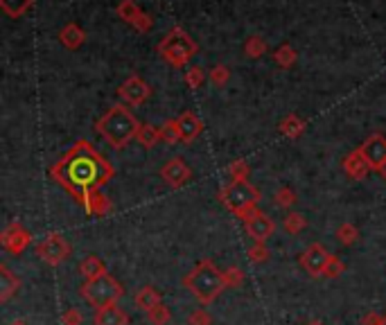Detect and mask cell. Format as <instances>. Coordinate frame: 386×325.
Here are the masks:
<instances>
[{"label":"cell","mask_w":386,"mask_h":325,"mask_svg":"<svg viewBox=\"0 0 386 325\" xmlns=\"http://www.w3.org/2000/svg\"><path fill=\"white\" fill-rule=\"evenodd\" d=\"M50 176L80 204L116 176V167L88 140H77L61 159L50 167Z\"/></svg>","instance_id":"obj_1"},{"label":"cell","mask_w":386,"mask_h":325,"mask_svg":"<svg viewBox=\"0 0 386 325\" xmlns=\"http://www.w3.org/2000/svg\"><path fill=\"white\" fill-rule=\"evenodd\" d=\"M95 129L108 142V147L123 149L136 138L140 122L127 109V104H113L100 120L95 122Z\"/></svg>","instance_id":"obj_2"},{"label":"cell","mask_w":386,"mask_h":325,"mask_svg":"<svg viewBox=\"0 0 386 325\" xmlns=\"http://www.w3.org/2000/svg\"><path fill=\"white\" fill-rule=\"evenodd\" d=\"M183 287L201 302V305H211L217 300V296L226 289L224 285V271H219L213 260H201L190 274L183 278Z\"/></svg>","instance_id":"obj_3"},{"label":"cell","mask_w":386,"mask_h":325,"mask_svg":"<svg viewBox=\"0 0 386 325\" xmlns=\"http://www.w3.org/2000/svg\"><path fill=\"white\" fill-rule=\"evenodd\" d=\"M156 50L161 54V59L168 61L172 68H183V66H187L194 59V54L199 52V46H197L192 37L187 35L183 27H172L168 35L163 37Z\"/></svg>","instance_id":"obj_4"},{"label":"cell","mask_w":386,"mask_h":325,"mask_svg":"<svg viewBox=\"0 0 386 325\" xmlns=\"http://www.w3.org/2000/svg\"><path fill=\"white\" fill-rule=\"evenodd\" d=\"M123 294H125L123 285L108 274L95 278V280H84V285L80 287V296L95 309L118 305V300L123 298Z\"/></svg>","instance_id":"obj_5"},{"label":"cell","mask_w":386,"mask_h":325,"mask_svg":"<svg viewBox=\"0 0 386 325\" xmlns=\"http://www.w3.org/2000/svg\"><path fill=\"white\" fill-rule=\"evenodd\" d=\"M260 190L256 185H251L249 181H230L219 190V201L224 204L228 212H233L235 217H239L242 212H247L251 208H258L260 204Z\"/></svg>","instance_id":"obj_6"},{"label":"cell","mask_w":386,"mask_h":325,"mask_svg":"<svg viewBox=\"0 0 386 325\" xmlns=\"http://www.w3.org/2000/svg\"><path fill=\"white\" fill-rule=\"evenodd\" d=\"M239 219L244 223V231L253 242H267L275 233V221L260 208H251L247 212H242Z\"/></svg>","instance_id":"obj_7"},{"label":"cell","mask_w":386,"mask_h":325,"mask_svg":"<svg viewBox=\"0 0 386 325\" xmlns=\"http://www.w3.org/2000/svg\"><path fill=\"white\" fill-rule=\"evenodd\" d=\"M37 255L50 266H59L70 257V244L66 242L59 233H48L46 240L37 244Z\"/></svg>","instance_id":"obj_8"},{"label":"cell","mask_w":386,"mask_h":325,"mask_svg":"<svg viewBox=\"0 0 386 325\" xmlns=\"http://www.w3.org/2000/svg\"><path fill=\"white\" fill-rule=\"evenodd\" d=\"M330 257H332V253H328V249H325L323 244L314 242V244H310V246H307V249L301 253L299 264H301V269H303V271H305L307 276L321 278L323 271H325V266H328V262H330Z\"/></svg>","instance_id":"obj_9"},{"label":"cell","mask_w":386,"mask_h":325,"mask_svg":"<svg viewBox=\"0 0 386 325\" xmlns=\"http://www.w3.org/2000/svg\"><path fill=\"white\" fill-rule=\"evenodd\" d=\"M149 95H151V86L145 80H140L138 75L127 77V80L118 88V97L123 99V104H127V106L145 104L149 99Z\"/></svg>","instance_id":"obj_10"},{"label":"cell","mask_w":386,"mask_h":325,"mask_svg":"<svg viewBox=\"0 0 386 325\" xmlns=\"http://www.w3.org/2000/svg\"><path fill=\"white\" fill-rule=\"evenodd\" d=\"M0 244H3V249L12 255H20L27 246L32 244V233L23 226V223L18 221H12L9 226L3 231L0 235Z\"/></svg>","instance_id":"obj_11"},{"label":"cell","mask_w":386,"mask_h":325,"mask_svg":"<svg viewBox=\"0 0 386 325\" xmlns=\"http://www.w3.org/2000/svg\"><path fill=\"white\" fill-rule=\"evenodd\" d=\"M361 154L366 156L373 172H380V167L386 163V136L384 133H371V136L361 142Z\"/></svg>","instance_id":"obj_12"},{"label":"cell","mask_w":386,"mask_h":325,"mask_svg":"<svg viewBox=\"0 0 386 325\" xmlns=\"http://www.w3.org/2000/svg\"><path fill=\"white\" fill-rule=\"evenodd\" d=\"M161 178L170 188H181L192 178V170L187 167V163L183 159H172V161H168L163 165Z\"/></svg>","instance_id":"obj_13"},{"label":"cell","mask_w":386,"mask_h":325,"mask_svg":"<svg viewBox=\"0 0 386 325\" xmlns=\"http://www.w3.org/2000/svg\"><path fill=\"white\" fill-rule=\"evenodd\" d=\"M344 172L352 178V181H361V178H366L368 176V172H373L371 170V165H368V161H366V156L361 154V149L357 147V149H352L346 159H344Z\"/></svg>","instance_id":"obj_14"},{"label":"cell","mask_w":386,"mask_h":325,"mask_svg":"<svg viewBox=\"0 0 386 325\" xmlns=\"http://www.w3.org/2000/svg\"><path fill=\"white\" fill-rule=\"evenodd\" d=\"M176 122H179L181 142H192V140H197L201 136L204 122H201V118H197L192 111H185V114H181L179 118H176Z\"/></svg>","instance_id":"obj_15"},{"label":"cell","mask_w":386,"mask_h":325,"mask_svg":"<svg viewBox=\"0 0 386 325\" xmlns=\"http://www.w3.org/2000/svg\"><path fill=\"white\" fill-rule=\"evenodd\" d=\"M80 206L88 212V215H93V217H106L108 212L113 210L111 199H108L106 195H102V192H93V195H88L86 199H82V201H80Z\"/></svg>","instance_id":"obj_16"},{"label":"cell","mask_w":386,"mask_h":325,"mask_svg":"<svg viewBox=\"0 0 386 325\" xmlns=\"http://www.w3.org/2000/svg\"><path fill=\"white\" fill-rule=\"evenodd\" d=\"M93 323L95 325H129V314L125 309H120L118 305L102 307V309H95Z\"/></svg>","instance_id":"obj_17"},{"label":"cell","mask_w":386,"mask_h":325,"mask_svg":"<svg viewBox=\"0 0 386 325\" xmlns=\"http://www.w3.org/2000/svg\"><path fill=\"white\" fill-rule=\"evenodd\" d=\"M59 41H61V46L63 48H68V50H77V48H82L84 46V41H86V32L77 25V23H68V25H63L59 30Z\"/></svg>","instance_id":"obj_18"},{"label":"cell","mask_w":386,"mask_h":325,"mask_svg":"<svg viewBox=\"0 0 386 325\" xmlns=\"http://www.w3.org/2000/svg\"><path fill=\"white\" fill-rule=\"evenodd\" d=\"M0 280H3V285H0V300L7 302L20 289V278H16L7 264H0Z\"/></svg>","instance_id":"obj_19"},{"label":"cell","mask_w":386,"mask_h":325,"mask_svg":"<svg viewBox=\"0 0 386 325\" xmlns=\"http://www.w3.org/2000/svg\"><path fill=\"white\" fill-rule=\"evenodd\" d=\"M134 302H136V307L140 309V312H149V309H154L158 305V302H163L161 300V294L154 287H149V285H145V287H140L138 291H136V296H134Z\"/></svg>","instance_id":"obj_20"},{"label":"cell","mask_w":386,"mask_h":325,"mask_svg":"<svg viewBox=\"0 0 386 325\" xmlns=\"http://www.w3.org/2000/svg\"><path fill=\"white\" fill-rule=\"evenodd\" d=\"M80 274L84 276V280H95L100 276H106V264L97 255H86L80 262Z\"/></svg>","instance_id":"obj_21"},{"label":"cell","mask_w":386,"mask_h":325,"mask_svg":"<svg viewBox=\"0 0 386 325\" xmlns=\"http://www.w3.org/2000/svg\"><path fill=\"white\" fill-rule=\"evenodd\" d=\"M305 127H307V122H305V120H301L296 114H290V116H287V118L280 122V133H282V136H287V138L296 140V138H301V136H303Z\"/></svg>","instance_id":"obj_22"},{"label":"cell","mask_w":386,"mask_h":325,"mask_svg":"<svg viewBox=\"0 0 386 325\" xmlns=\"http://www.w3.org/2000/svg\"><path fill=\"white\" fill-rule=\"evenodd\" d=\"M136 140L145 149H154L161 142V131L156 127H151V125H140V129L136 133Z\"/></svg>","instance_id":"obj_23"},{"label":"cell","mask_w":386,"mask_h":325,"mask_svg":"<svg viewBox=\"0 0 386 325\" xmlns=\"http://www.w3.org/2000/svg\"><path fill=\"white\" fill-rule=\"evenodd\" d=\"M118 16L129 25H136V20L140 18V7L136 5V0H120V5L116 7Z\"/></svg>","instance_id":"obj_24"},{"label":"cell","mask_w":386,"mask_h":325,"mask_svg":"<svg viewBox=\"0 0 386 325\" xmlns=\"http://www.w3.org/2000/svg\"><path fill=\"white\" fill-rule=\"evenodd\" d=\"M296 59H299V52H296L290 43H282L280 48H275L273 52V61L280 66V68H292V66L296 63Z\"/></svg>","instance_id":"obj_25"},{"label":"cell","mask_w":386,"mask_h":325,"mask_svg":"<svg viewBox=\"0 0 386 325\" xmlns=\"http://www.w3.org/2000/svg\"><path fill=\"white\" fill-rule=\"evenodd\" d=\"M35 0H0V7L9 18H20L32 7Z\"/></svg>","instance_id":"obj_26"},{"label":"cell","mask_w":386,"mask_h":325,"mask_svg":"<svg viewBox=\"0 0 386 325\" xmlns=\"http://www.w3.org/2000/svg\"><path fill=\"white\" fill-rule=\"evenodd\" d=\"M305 226H307V219L301 215V212H287L282 219V228L290 235H299Z\"/></svg>","instance_id":"obj_27"},{"label":"cell","mask_w":386,"mask_h":325,"mask_svg":"<svg viewBox=\"0 0 386 325\" xmlns=\"http://www.w3.org/2000/svg\"><path fill=\"white\" fill-rule=\"evenodd\" d=\"M145 317L151 325H168L172 321V309L165 305V302H158V305L154 309H149Z\"/></svg>","instance_id":"obj_28"},{"label":"cell","mask_w":386,"mask_h":325,"mask_svg":"<svg viewBox=\"0 0 386 325\" xmlns=\"http://www.w3.org/2000/svg\"><path fill=\"white\" fill-rule=\"evenodd\" d=\"M244 52H247V57H251V59H260L262 54L267 52V41H264L262 37H258V35H253L244 43Z\"/></svg>","instance_id":"obj_29"},{"label":"cell","mask_w":386,"mask_h":325,"mask_svg":"<svg viewBox=\"0 0 386 325\" xmlns=\"http://www.w3.org/2000/svg\"><path fill=\"white\" fill-rule=\"evenodd\" d=\"M158 131H161V140H163V142H168V145L181 142L179 122H176V120H165V122H163V127H161Z\"/></svg>","instance_id":"obj_30"},{"label":"cell","mask_w":386,"mask_h":325,"mask_svg":"<svg viewBox=\"0 0 386 325\" xmlns=\"http://www.w3.org/2000/svg\"><path fill=\"white\" fill-rule=\"evenodd\" d=\"M273 201H275V206H278V208H285V210H290V208H292V206L296 204V201H299V199H296V192H294L292 188L282 185V188H278V190H275V195H273Z\"/></svg>","instance_id":"obj_31"},{"label":"cell","mask_w":386,"mask_h":325,"mask_svg":"<svg viewBox=\"0 0 386 325\" xmlns=\"http://www.w3.org/2000/svg\"><path fill=\"white\" fill-rule=\"evenodd\" d=\"M183 80H185V86L187 88L197 91V88H199L206 82V73H204V68H199V66H190V68L185 70Z\"/></svg>","instance_id":"obj_32"},{"label":"cell","mask_w":386,"mask_h":325,"mask_svg":"<svg viewBox=\"0 0 386 325\" xmlns=\"http://www.w3.org/2000/svg\"><path fill=\"white\" fill-rule=\"evenodd\" d=\"M249 260L253 262V264H262V262H267L269 260V249H267V244L264 242H253L251 246H249Z\"/></svg>","instance_id":"obj_33"},{"label":"cell","mask_w":386,"mask_h":325,"mask_svg":"<svg viewBox=\"0 0 386 325\" xmlns=\"http://www.w3.org/2000/svg\"><path fill=\"white\" fill-rule=\"evenodd\" d=\"M337 240L344 244V246H350L355 244L359 240V231L357 226H352V223H341V226L337 228Z\"/></svg>","instance_id":"obj_34"},{"label":"cell","mask_w":386,"mask_h":325,"mask_svg":"<svg viewBox=\"0 0 386 325\" xmlns=\"http://www.w3.org/2000/svg\"><path fill=\"white\" fill-rule=\"evenodd\" d=\"M244 278L247 276L239 266H230L224 271V285H226V289H237L244 285Z\"/></svg>","instance_id":"obj_35"},{"label":"cell","mask_w":386,"mask_h":325,"mask_svg":"<svg viewBox=\"0 0 386 325\" xmlns=\"http://www.w3.org/2000/svg\"><path fill=\"white\" fill-rule=\"evenodd\" d=\"M249 172H251V167L247 161H233L228 165V176H230V181H247L249 178Z\"/></svg>","instance_id":"obj_36"},{"label":"cell","mask_w":386,"mask_h":325,"mask_svg":"<svg viewBox=\"0 0 386 325\" xmlns=\"http://www.w3.org/2000/svg\"><path fill=\"white\" fill-rule=\"evenodd\" d=\"M208 77H211V82L215 86H226L228 80H230V68H228V66H224V63H217L215 68L208 73Z\"/></svg>","instance_id":"obj_37"},{"label":"cell","mask_w":386,"mask_h":325,"mask_svg":"<svg viewBox=\"0 0 386 325\" xmlns=\"http://www.w3.org/2000/svg\"><path fill=\"white\" fill-rule=\"evenodd\" d=\"M344 271H346V264H344V260H341V257H337V255H332V257H330L328 266H325L323 276H325L328 280H335V278H339V276L344 274Z\"/></svg>","instance_id":"obj_38"},{"label":"cell","mask_w":386,"mask_h":325,"mask_svg":"<svg viewBox=\"0 0 386 325\" xmlns=\"http://www.w3.org/2000/svg\"><path fill=\"white\" fill-rule=\"evenodd\" d=\"M187 325H213V317L204 307H199V309L190 312V317H187Z\"/></svg>","instance_id":"obj_39"},{"label":"cell","mask_w":386,"mask_h":325,"mask_svg":"<svg viewBox=\"0 0 386 325\" xmlns=\"http://www.w3.org/2000/svg\"><path fill=\"white\" fill-rule=\"evenodd\" d=\"M82 323H84V317L77 307H70L61 314V325H82Z\"/></svg>","instance_id":"obj_40"},{"label":"cell","mask_w":386,"mask_h":325,"mask_svg":"<svg viewBox=\"0 0 386 325\" xmlns=\"http://www.w3.org/2000/svg\"><path fill=\"white\" fill-rule=\"evenodd\" d=\"M138 32H149L151 27H154V18L149 16V14H145V12H142L140 14V18L136 20V25H134Z\"/></svg>","instance_id":"obj_41"},{"label":"cell","mask_w":386,"mask_h":325,"mask_svg":"<svg viewBox=\"0 0 386 325\" xmlns=\"http://www.w3.org/2000/svg\"><path fill=\"white\" fill-rule=\"evenodd\" d=\"M384 323V317H380L378 312H366L361 319V325H382Z\"/></svg>","instance_id":"obj_42"},{"label":"cell","mask_w":386,"mask_h":325,"mask_svg":"<svg viewBox=\"0 0 386 325\" xmlns=\"http://www.w3.org/2000/svg\"><path fill=\"white\" fill-rule=\"evenodd\" d=\"M9 325H27V321H23V319H16V321H12Z\"/></svg>","instance_id":"obj_43"},{"label":"cell","mask_w":386,"mask_h":325,"mask_svg":"<svg viewBox=\"0 0 386 325\" xmlns=\"http://www.w3.org/2000/svg\"><path fill=\"white\" fill-rule=\"evenodd\" d=\"M380 174L384 176V181H386V163H384V165L380 167Z\"/></svg>","instance_id":"obj_44"},{"label":"cell","mask_w":386,"mask_h":325,"mask_svg":"<svg viewBox=\"0 0 386 325\" xmlns=\"http://www.w3.org/2000/svg\"><path fill=\"white\" fill-rule=\"evenodd\" d=\"M307 325H323V323H321V321H310Z\"/></svg>","instance_id":"obj_45"},{"label":"cell","mask_w":386,"mask_h":325,"mask_svg":"<svg viewBox=\"0 0 386 325\" xmlns=\"http://www.w3.org/2000/svg\"><path fill=\"white\" fill-rule=\"evenodd\" d=\"M382 325H386V314H384V323H382Z\"/></svg>","instance_id":"obj_46"}]
</instances>
